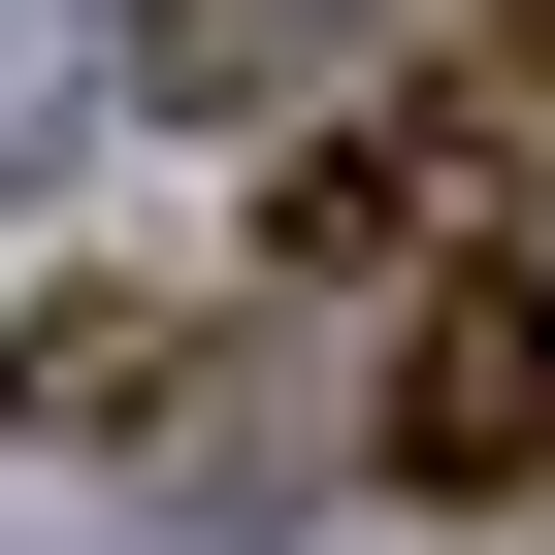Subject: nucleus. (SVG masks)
<instances>
[{"label":"nucleus","instance_id":"nucleus-4","mask_svg":"<svg viewBox=\"0 0 555 555\" xmlns=\"http://www.w3.org/2000/svg\"><path fill=\"white\" fill-rule=\"evenodd\" d=\"M0 131H66V0H0Z\"/></svg>","mask_w":555,"mask_h":555},{"label":"nucleus","instance_id":"nucleus-1","mask_svg":"<svg viewBox=\"0 0 555 555\" xmlns=\"http://www.w3.org/2000/svg\"><path fill=\"white\" fill-rule=\"evenodd\" d=\"M522 164H555V66L490 34L457 99H392V131H327V164H295V261H425V229H457V196H522Z\"/></svg>","mask_w":555,"mask_h":555},{"label":"nucleus","instance_id":"nucleus-3","mask_svg":"<svg viewBox=\"0 0 555 555\" xmlns=\"http://www.w3.org/2000/svg\"><path fill=\"white\" fill-rule=\"evenodd\" d=\"M0 392H34V425H164V295H66V327L0 360Z\"/></svg>","mask_w":555,"mask_h":555},{"label":"nucleus","instance_id":"nucleus-2","mask_svg":"<svg viewBox=\"0 0 555 555\" xmlns=\"http://www.w3.org/2000/svg\"><path fill=\"white\" fill-rule=\"evenodd\" d=\"M522 457H555V327L490 261V295H425V360H392V490H522Z\"/></svg>","mask_w":555,"mask_h":555}]
</instances>
